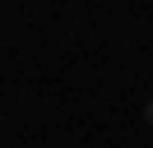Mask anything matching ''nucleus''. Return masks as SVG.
Instances as JSON below:
<instances>
[{"mask_svg":"<svg viewBox=\"0 0 153 148\" xmlns=\"http://www.w3.org/2000/svg\"><path fill=\"white\" fill-rule=\"evenodd\" d=\"M139 116H144V125H153V97L144 102V111H139Z\"/></svg>","mask_w":153,"mask_h":148,"instance_id":"obj_1","label":"nucleus"}]
</instances>
